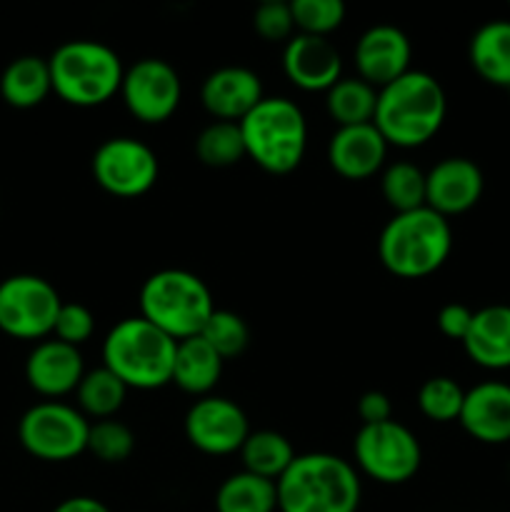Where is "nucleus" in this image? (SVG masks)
I'll list each match as a JSON object with an SVG mask.
<instances>
[{
	"label": "nucleus",
	"mask_w": 510,
	"mask_h": 512,
	"mask_svg": "<svg viewBox=\"0 0 510 512\" xmlns=\"http://www.w3.org/2000/svg\"><path fill=\"white\" fill-rule=\"evenodd\" d=\"M448 98L438 80L423 70H408L378 90L373 125L395 148H420L445 123Z\"/></svg>",
	"instance_id": "1"
},
{
	"label": "nucleus",
	"mask_w": 510,
	"mask_h": 512,
	"mask_svg": "<svg viewBox=\"0 0 510 512\" xmlns=\"http://www.w3.org/2000/svg\"><path fill=\"white\" fill-rule=\"evenodd\" d=\"M275 488L280 512H358L363 493L358 470L330 453L295 455Z\"/></svg>",
	"instance_id": "2"
},
{
	"label": "nucleus",
	"mask_w": 510,
	"mask_h": 512,
	"mask_svg": "<svg viewBox=\"0 0 510 512\" xmlns=\"http://www.w3.org/2000/svg\"><path fill=\"white\" fill-rule=\"evenodd\" d=\"M453 250V230L448 218L430 208L395 213L385 223L378 240L380 263L393 275L418 280L443 268Z\"/></svg>",
	"instance_id": "3"
},
{
	"label": "nucleus",
	"mask_w": 510,
	"mask_h": 512,
	"mask_svg": "<svg viewBox=\"0 0 510 512\" xmlns=\"http://www.w3.org/2000/svg\"><path fill=\"white\" fill-rule=\"evenodd\" d=\"M175 340L148 320L125 318L103 340V368L118 375L128 390H155L173 383Z\"/></svg>",
	"instance_id": "4"
},
{
	"label": "nucleus",
	"mask_w": 510,
	"mask_h": 512,
	"mask_svg": "<svg viewBox=\"0 0 510 512\" xmlns=\"http://www.w3.org/2000/svg\"><path fill=\"white\" fill-rule=\"evenodd\" d=\"M53 93L75 108H95L120 93L125 68L118 53L98 40H68L48 58Z\"/></svg>",
	"instance_id": "5"
},
{
	"label": "nucleus",
	"mask_w": 510,
	"mask_h": 512,
	"mask_svg": "<svg viewBox=\"0 0 510 512\" xmlns=\"http://www.w3.org/2000/svg\"><path fill=\"white\" fill-rule=\"evenodd\" d=\"M213 313L215 303L208 285L188 270H158L140 288V318L175 343L203 333Z\"/></svg>",
	"instance_id": "6"
},
{
	"label": "nucleus",
	"mask_w": 510,
	"mask_h": 512,
	"mask_svg": "<svg viewBox=\"0 0 510 512\" xmlns=\"http://www.w3.org/2000/svg\"><path fill=\"white\" fill-rule=\"evenodd\" d=\"M238 125L245 153L265 173L288 175L303 160L308 148V123L293 100L263 98Z\"/></svg>",
	"instance_id": "7"
},
{
	"label": "nucleus",
	"mask_w": 510,
	"mask_h": 512,
	"mask_svg": "<svg viewBox=\"0 0 510 512\" xmlns=\"http://www.w3.org/2000/svg\"><path fill=\"white\" fill-rule=\"evenodd\" d=\"M90 420L75 405L43 400L23 413L18 440L33 458L45 463H65L88 450Z\"/></svg>",
	"instance_id": "8"
},
{
	"label": "nucleus",
	"mask_w": 510,
	"mask_h": 512,
	"mask_svg": "<svg viewBox=\"0 0 510 512\" xmlns=\"http://www.w3.org/2000/svg\"><path fill=\"white\" fill-rule=\"evenodd\" d=\"M60 308L58 290L40 275H10L0 283V330L10 338H50Z\"/></svg>",
	"instance_id": "9"
},
{
	"label": "nucleus",
	"mask_w": 510,
	"mask_h": 512,
	"mask_svg": "<svg viewBox=\"0 0 510 512\" xmlns=\"http://www.w3.org/2000/svg\"><path fill=\"white\" fill-rule=\"evenodd\" d=\"M355 465L383 485L408 483L423 463L418 438L398 420L363 425L353 440Z\"/></svg>",
	"instance_id": "10"
},
{
	"label": "nucleus",
	"mask_w": 510,
	"mask_h": 512,
	"mask_svg": "<svg viewBox=\"0 0 510 512\" xmlns=\"http://www.w3.org/2000/svg\"><path fill=\"white\" fill-rule=\"evenodd\" d=\"M95 183L115 198H138L158 180V155L135 138H110L93 155Z\"/></svg>",
	"instance_id": "11"
},
{
	"label": "nucleus",
	"mask_w": 510,
	"mask_h": 512,
	"mask_svg": "<svg viewBox=\"0 0 510 512\" xmlns=\"http://www.w3.org/2000/svg\"><path fill=\"white\" fill-rule=\"evenodd\" d=\"M125 108L140 123H163L178 110L183 98V83L168 60L143 58L130 65L120 85Z\"/></svg>",
	"instance_id": "12"
},
{
	"label": "nucleus",
	"mask_w": 510,
	"mask_h": 512,
	"mask_svg": "<svg viewBox=\"0 0 510 512\" xmlns=\"http://www.w3.org/2000/svg\"><path fill=\"white\" fill-rule=\"evenodd\" d=\"M248 435V415L238 403L220 395L198 398L185 415V438L205 455L240 453Z\"/></svg>",
	"instance_id": "13"
},
{
	"label": "nucleus",
	"mask_w": 510,
	"mask_h": 512,
	"mask_svg": "<svg viewBox=\"0 0 510 512\" xmlns=\"http://www.w3.org/2000/svg\"><path fill=\"white\" fill-rule=\"evenodd\" d=\"M353 58L358 78L380 90L408 73L413 45L395 25H373L360 35Z\"/></svg>",
	"instance_id": "14"
},
{
	"label": "nucleus",
	"mask_w": 510,
	"mask_h": 512,
	"mask_svg": "<svg viewBox=\"0 0 510 512\" xmlns=\"http://www.w3.org/2000/svg\"><path fill=\"white\" fill-rule=\"evenodd\" d=\"M283 70L295 88L328 93L343 78V58L328 38L298 33L285 43Z\"/></svg>",
	"instance_id": "15"
},
{
	"label": "nucleus",
	"mask_w": 510,
	"mask_h": 512,
	"mask_svg": "<svg viewBox=\"0 0 510 512\" xmlns=\"http://www.w3.org/2000/svg\"><path fill=\"white\" fill-rule=\"evenodd\" d=\"M485 188L483 170L468 158H443L425 173V208L443 218L473 208Z\"/></svg>",
	"instance_id": "16"
},
{
	"label": "nucleus",
	"mask_w": 510,
	"mask_h": 512,
	"mask_svg": "<svg viewBox=\"0 0 510 512\" xmlns=\"http://www.w3.org/2000/svg\"><path fill=\"white\" fill-rule=\"evenodd\" d=\"M83 375L85 365L80 348L60 343L55 338L40 340L25 360V380L35 393L48 400L75 393Z\"/></svg>",
	"instance_id": "17"
},
{
	"label": "nucleus",
	"mask_w": 510,
	"mask_h": 512,
	"mask_svg": "<svg viewBox=\"0 0 510 512\" xmlns=\"http://www.w3.org/2000/svg\"><path fill=\"white\" fill-rule=\"evenodd\" d=\"M258 73L243 65H225L213 70L200 88V100L215 120L240 123L263 100Z\"/></svg>",
	"instance_id": "18"
},
{
	"label": "nucleus",
	"mask_w": 510,
	"mask_h": 512,
	"mask_svg": "<svg viewBox=\"0 0 510 512\" xmlns=\"http://www.w3.org/2000/svg\"><path fill=\"white\" fill-rule=\"evenodd\" d=\"M458 423L485 445L510 443V385L488 380L465 390Z\"/></svg>",
	"instance_id": "19"
},
{
	"label": "nucleus",
	"mask_w": 510,
	"mask_h": 512,
	"mask_svg": "<svg viewBox=\"0 0 510 512\" xmlns=\"http://www.w3.org/2000/svg\"><path fill=\"white\" fill-rule=\"evenodd\" d=\"M390 145L373 123L338 128L328 143V163L340 178H373L385 163Z\"/></svg>",
	"instance_id": "20"
},
{
	"label": "nucleus",
	"mask_w": 510,
	"mask_h": 512,
	"mask_svg": "<svg viewBox=\"0 0 510 512\" xmlns=\"http://www.w3.org/2000/svg\"><path fill=\"white\" fill-rule=\"evenodd\" d=\"M463 348L475 365L485 370L510 368V305H488L473 313V325Z\"/></svg>",
	"instance_id": "21"
},
{
	"label": "nucleus",
	"mask_w": 510,
	"mask_h": 512,
	"mask_svg": "<svg viewBox=\"0 0 510 512\" xmlns=\"http://www.w3.org/2000/svg\"><path fill=\"white\" fill-rule=\"evenodd\" d=\"M220 373H223V358L200 335L175 345L173 383L183 393L205 398L218 385Z\"/></svg>",
	"instance_id": "22"
},
{
	"label": "nucleus",
	"mask_w": 510,
	"mask_h": 512,
	"mask_svg": "<svg viewBox=\"0 0 510 512\" xmlns=\"http://www.w3.org/2000/svg\"><path fill=\"white\" fill-rule=\"evenodd\" d=\"M50 93H53L50 65L40 55H20L0 75V95L10 108H35Z\"/></svg>",
	"instance_id": "23"
},
{
	"label": "nucleus",
	"mask_w": 510,
	"mask_h": 512,
	"mask_svg": "<svg viewBox=\"0 0 510 512\" xmlns=\"http://www.w3.org/2000/svg\"><path fill=\"white\" fill-rule=\"evenodd\" d=\"M470 63L490 85L510 88V20H490L470 38Z\"/></svg>",
	"instance_id": "24"
},
{
	"label": "nucleus",
	"mask_w": 510,
	"mask_h": 512,
	"mask_svg": "<svg viewBox=\"0 0 510 512\" xmlns=\"http://www.w3.org/2000/svg\"><path fill=\"white\" fill-rule=\"evenodd\" d=\"M218 512H275L278 510V488L273 480L240 470L220 483L215 493Z\"/></svg>",
	"instance_id": "25"
},
{
	"label": "nucleus",
	"mask_w": 510,
	"mask_h": 512,
	"mask_svg": "<svg viewBox=\"0 0 510 512\" xmlns=\"http://www.w3.org/2000/svg\"><path fill=\"white\" fill-rule=\"evenodd\" d=\"M240 458H243V470L278 483L285 470L293 465L295 450L285 435L275 430H255L240 448Z\"/></svg>",
	"instance_id": "26"
},
{
	"label": "nucleus",
	"mask_w": 510,
	"mask_h": 512,
	"mask_svg": "<svg viewBox=\"0 0 510 512\" xmlns=\"http://www.w3.org/2000/svg\"><path fill=\"white\" fill-rule=\"evenodd\" d=\"M375 105H378V88L365 83L363 78H340L333 88L325 93V108L338 128L348 125L373 123Z\"/></svg>",
	"instance_id": "27"
},
{
	"label": "nucleus",
	"mask_w": 510,
	"mask_h": 512,
	"mask_svg": "<svg viewBox=\"0 0 510 512\" xmlns=\"http://www.w3.org/2000/svg\"><path fill=\"white\" fill-rule=\"evenodd\" d=\"M75 398H78V410L85 418L108 420L115 418V413L123 408L128 388L118 375L100 365V368L83 375L78 390H75Z\"/></svg>",
	"instance_id": "28"
},
{
	"label": "nucleus",
	"mask_w": 510,
	"mask_h": 512,
	"mask_svg": "<svg viewBox=\"0 0 510 512\" xmlns=\"http://www.w3.org/2000/svg\"><path fill=\"white\" fill-rule=\"evenodd\" d=\"M195 153H198L200 163L208 168H230L248 155L240 125L225 123V120H213L208 128L200 130L198 140H195Z\"/></svg>",
	"instance_id": "29"
},
{
	"label": "nucleus",
	"mask_w": 510,
	"mask_h": 512,
	"mask_svg": "<svg viewBox=\"0 0 510 512\" xmlns=\"http://www.w3.org/2000/svg\"><path fill=\"white\" fill-rule=\"evenodd\" d=\"M383 198L395 213H410V210L425 208V173L418 165L400 160L385 168L380 180Z\"/></svg>",
	"instance_id": "30"
},
{
	"label": "nucleus",
	"mask_w": 510,
	"mask_h": 512,
	"mask_svg": "<svg viewBox=\"0 0 510 512\" xmlns=\"http://www.w3.org/2000/svg\"><path fill=\"white\" fill-rule=\"evenodd\" d=\"M465 390L448 375H435L425 380L418 393V408L433 423H453L463 410Z\"/></svg>",
	"instance_id": "31"
},
{
	"label": "nucleus",
	"mask_w": 510,
	"mask_h": 512,
	"mask_svg": "<svg viewBox=\"0 0 510 512\" xmlns=\"http://www.w3.org/2000/svg\"><path fill=\"white\" fill-rule=\"evenodd\" d=\"M200 338H203L205 343L220 355V358L228 360V358H235V355H240L245 348H248L250 330L238 313L215 308V313L210 315V320L205 323Z\"/></svg>",
	"instance_id": "32"
},
{
	"label": "nucleus",
	"mask_w": 510,
	"mask_h": 512,
	"mask_svg": "<svg viewBox=\"0 0 510 512\" xmlns=\"http://www.w3.org/2000/svg\"><path fill=\"white\" fill-rule=\"evenodd\" d=\"M135 448V435L120 420H95L90 423L88 450L103 463H123L130 458Z\"/></svg>",
	"instance_id": "33"
},
{
	"label": "nucleus",
	"mask_w": 510,
	"mask_h": 512,
	"mask_svg": "<svg viewBox=\"0 0 510 512\" xmlns=\"http://www.w3.org/2000/svg\"><path fill=\"white\" fill-rule=\"evenodd\" d=\"M290 10H293L295 28L303 35L328 38L345 20V5L340 0H293Z\"/></svg>",
	"instance_id": "34"
},
{
	"label": "nucleus",
	"mask_w": 510,
	"mask_h": 512,
	"mask_svg": "<svg viewBox=\"0 0 510 512\" xmlns=\"http://www.w3.org/2000/svg\"><path fill=\"white\" fill-rule=\"evenodd\" d=\"M253 28L268 43H288L293 38L295 20L290 3L283 0H268V3L258 5L253 13Z\"/></svg>",
	"instance_id": "35"
},
{
	"label": "nucleus",
	"mask_w": 510,
	"mask_h": 512,
	"mask_svg": "<svg viewBox=\"0 0 510 512\" xmlns=\"http://www.w3.org/2000/svg\"><path fill=\"white\" fill-rule=\"evenodd\" d=\"M95 333V318L85 305L80 303H63L58 320H55L53 338L60 343H68L73 348H80L88 343Z\"/></svg>",
	"instance_id": "36"
},
{
	"label": "nucleus",
	"mask_w": 510,
	"mask_h": 512,
	"mask_svg": "<svg viewBox=\"0 0 510 512\" xmlns=\"http://www.w3.org/2000/svg\"><path fill=\"white\" fill-rule=\"evenodd\" d=\"M470 325H473V310L463 303H448L440 308L438 313V328L445 338L460 340L463 343L468 335Z\"/></svg>",
	"instance_id": "37"
},
{
	"label": "nucleus",
	"mask_w": 510,
	"mask_h": 512,
	"mask_svg": "<svg viewBox=\"0 0 510 512\" xmlns=\"http://www.w3.org/2000/svg\"><path fill=\"white\" fill-rule=\"evenodd\" d=\"M358 415L363 420V425H378L393 420V405L390 398L380 390H368L365 395H360L358 400Z\"/></svg>",
	"instance_id": "38"
},
{
	"label": "nucleus",
	"mask_w": 510,
	"mask_h": 512,
	"mask_svg": "<svg viewBox=\"0 0 510 512\" xmlns=\"http://www.w3.org/2000/svg\"><path fill=\"white\" fill-rule=\"evenodd\" d=\"M53 512H110L108 505H103L100 500L88 498V495H75V498L63 500Z\"/></svg>",
	"instance_id": "39"
}]
</instances>
